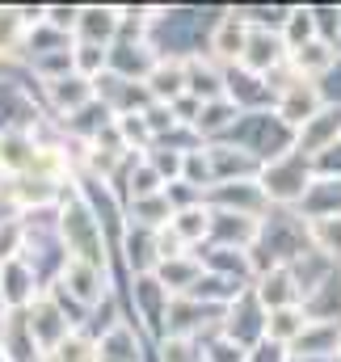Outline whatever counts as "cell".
<instances>
[{
	"label": "cell",
	"instance_id": "277c9868",
	"mask_svg": "<svg viewBox=\"0 0 341 362\" xmlns=\"http://www.w3.org/2000/svg\"><path fill=\"white\" fill-rule=\"evenodd\" d=\"M144 81L161 105H173L177 97H185V59H156Z\"/></svg>",
	"mask_w": 341,
	"mask_h": 362
},
{
	"label": "cell",
	"instance_id": "8fae6325",
	"mask_svg": "<svg viewBox=\"0 0 341 362\" xmlns=\"http://www.w3.org/2000/svg\"><path fill=\"white\" fill-rule=\"evenodd\" d=\"M51 101L59 110H81V105L93 101V81H85V76H59V81H51Z\"/></svg>",
	"mask_w": 341,
	"mask_h": 362
},
{
	"label": "cell",
	"instance_id": "9c48e42d",
	"mask_svg": "<svg viewBox=\"0 0 341 362\" xmlns=\"http://www.w3.org/2000/svg\"><path fill=\"white\" fill-rule=\"evenodd\" d=\"M304 329H308L304 308H278L265 316V341H274V346H295Z\"/></svg>",
	"mask_w": 341,
	"mask_h": 362
},
{
	"label": "cell",
	"instance_id": "7a4b0ae2",
	"mask_svg": "<svg viewBox=\"0 0 341 362\" xmlns=\"http://www.w3.org/2000/svg\"><path fill=\"white\" fill-rule=\"evenodd\" d=\"M337 135H341V105H320L316 118H308L299 131H295V152L299 156H325L337 148Z\"/></svg>",
	"mask_w": 341,
	"mask_h": 362
},
{
	"label": "cell",
	"instance_id": "7c38bea8",
	"mask_svg": "<svg viewBox=\"0 0 341 362\" xmlns=\"http://www.w3.org/2000/svg\"><path fill=\"white\" fill-rule=\"evenodd\" d=\"M51 362H97V346L85 341L81 333H72V337H64V341L51 350Z\"/></svg>",
	"mask_w": 341,
	"mask_h": 362
},
{
	"label": "cell",
	"instance_id": "ba28073f",
	"mask_svg": "<svg viewBox=\"0 0 341 362\" xmlns=\"http://www.w3.org/2000/svg\"><path fill=\"white\" fill-rule=\"evenodd\" d=\"M64 286H68L81 303H97L101 291H105V274L97 270V266H85V262H72V257H68V266H64Z\"/></svg>",
	"mask_w": 341,
	"mask_h": 362
},
{
	"label": "cell",
	"instance_id": "5b68a950",
	"mask_svg": "<svg viewBox=\"0 0 341 362\" xmlns=\"http://www.w3.org/2000/svg\"><path fill=\"white\" fill-rule=\"evenodd\" d=\"M118 25H122V13L118 8H81V17H76V34L85 42H93V47L114 42Z\"/></svg>",
	"mask_w": 341,
	"mask_h": 362
},
{
	"label": "cell",
	"instance_id": "8992f818",
	"mask_svg": "<svg viewBox=\"0 0 341 362\" xmlns=\"http://www.w3.org/2000/svg\"><path fill=\"white\" fill-rule=\"evenodd\" d=\"M245 38H249V21H245V17H236V13H228V17H219V21H215L211 51H215L219 59H241V55H245Z\"/></svg>",
	"mask_w": 341,
	"mask_h": 362
},
{
	"label": "cell",
	"instance_id": "6da1fadb",
	"mask_svg": "<svg viewBox=\"0 0 341 362\" xmlns=\"http://www.w3.org/2000/svg\"><path fill=\"white\" fill-rule=\"evenodd\" d=\"M261 194L265 198H274V202H299V198H308V189H312V169H308V156H299L295 148L287 152V156H278V160H270L265 169H261Z\"/></svg>",
	"mask_w": 341,
	"mask_h": 362
},
{
	"label": "cell",
	"instance_id": "52a82bcc",
	"mask_svg": "<svg viewBox=\"0 0 341 362\" xmlns=\"http://www.w3.org/2000/svg\"><path fill=\"white\" fill-rule=\"evenodd\" d=\"M97 362H139V337L131 325H110V333L97 341Z\"/></svg>",
	"mask_w": 341,
	"mask_h": 362
},
{
	"label": "cell",
	"instance_id": "3957f363",
	"mask_svg": "<svg viewBox=\"0 0 341 362\" xmlns=\"http://www.w3.org/2000/svg\"><path fill=\"white\" fill-rule=\"evenodd\" d=\"M278 64H287V42L278 34H270L265 25H249L241 68L253 72V76H270V68H278Z\"/></svg>",
	"mask_w": 341,
	"mask_h": 362
},
{
	"label": "cell",
	"instance_id": "30bf717a",
	"mask_svg": "<svg viewBox=\"0 0 341 362\" xmlns=\"http://www.w3.org/2000/svg\"><path fill=\"white\" fill-rule=\"evenodd\" d=\"M308 240L337 266L341 262V215H320L308 223Z\"/></svg>",
	"mask_w": 341,
	"mask_h": 362
}]
</instances>
